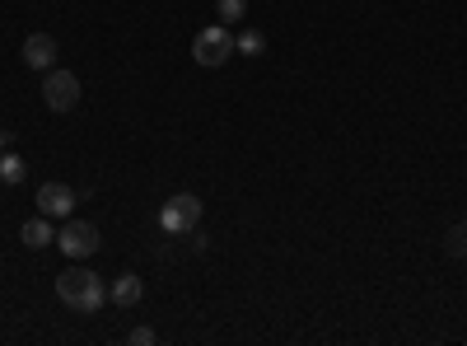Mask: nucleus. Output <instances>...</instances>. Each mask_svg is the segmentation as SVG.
Segmentation results:
<instances>
[{
    "instance_id": "1",
    "label": "nucleus",
    "mask_w": 467,
    "mask_h": 346,
    "mask_svg": "<svg viewBox=\"0 0 467 346\" xmlns=\"http://www.w3.org/2000/svg\"><path fill=\"white\" fill-rule=\"evenodd\" d=\"M57 299L75 314H99L103 299H108V286H103V277L89 272V267H66L57 277Z\"/></svg>"
},
{
    "instance_id": "2",
    "label": "nucleus",
    "mask_w": 467,
    "mask_h": 346,
    "mask_svg": "<svg viewBox=\"0 0 467 346\" xmlns=\"http://www.w3.org/2000/svg\"><path fill=\"white\" fill-rule=\"evenodd\" d=\"M197 220H202V197H197V192H178V197H169L164 211H160V229H164V235H192Z\"/></svg>"
},
{
    "instance_id": "3",
    "label": "nucleus",
    "mask_w": 467,
    "mask_h": 346,
    "mask_svg": "<svg viewBox=\"0 0 467 346\" xmlns=\"http://www.w3.org/2000/svg\"><path fill=\"white\" fill-rule=\"evenodd\" d=\"M192 57H197V66H206V70L224 66V61L234 57V33H229L224 24H211V28H202L197 37H192Z\"/></svg>"
},
{
    "instance_id": "4",
    "label": "nucleus",
    "mask_w": 467,
    "mask_h": 346,
    "mask_svg": "<svg viewBox=\"0 0 467 346\" xmlns=\"http://www.w3.org/2000/svg\"><path fill=\"white\" fill-rule=\"evenodd\" d=\"M57 244H61L66 257L80 262V257H94L103 239H99V225H89V220H66V229L57 235Z\"/></svg>"
},
{
    "instance_id": "5",
    "label": "nucleus",
    "mask_w": 467,
    "mask_h": 346,
    "mask_svg": "<svg viewBox=\"0 0 467 346\" xmlns=\"http://www.w3.org/2000/svg\"><path fill=\"white\" fill-rule=\"evenodd\" d=\"M43 103L52 112H70L75 103H80V80H75L70 70H47V80H43Z\"/></svg>"
},
{
    "instance_id": "6",
    "label": "nucleus",
    "mask_w": 467,
    "mask_h": 346,
    "mask_svg": "<svg viewBox=\"0 0 467 346\" xmlns=\"http://www.w3.org/2000/svg\"><path fill=\"white\" fill-rule=\"evenodd\" d=\"M75 211V192L66 183H43L37 187V215H70Z\"/></svg>"
},
{
    "instance_id": "7",
    "label": "nucleus",
    "mask_w": 467,
    "mask_h": 346,
    "mask_svg": "<svg viewBox=\"0 0 467 346\" xmlns=\"http://www.w3.org/2000/svg\"><path fill=\"white\" fill-rule=\"evenodd\" d=\"M24 66H33V70H52V66H57V37H52V33H33V37H24Z\"/></svg>"
},
{
    "instance_id": "8",
    "label": "nucleus",
    "mask_w": 467,
    "mask_h": 346,
    "mask_svg": "<svg viewBox=\"0 0 467 346\" xmlns=\"http://www.w3.org/2000/svg\"><path fill=\"white\" fill-rule=\"evenodd\" d=\"M108 295H112V304H122V309H131V304H140L145 299V286H140V277H131V272H122L112 286H108Z\"/></svg>"
},
{
    "instance_id": "9",
    "label": "nucleus",
    "mask_w": 467,
    "mask_h": 346,
    "mask_svg": "<svg viewBox=\"0 0 467 346\" xmlns=\"http://www.w3.org/2000/svg\"><path fill=\"white\" fill-rule=\"evenodd\" d=\"M19 239H24V248H47V244H57L52 215H37V220H28V225L19 229Z\"/></svg>"
},
{
    "instance_id": "10",
    "label": "nucleus",
    "mask_w": 467,
    "mask_h": 346,
    "mask_svg": "<svg viewBox=\"0 0 467 346\" xmlns=\"http://www.w3.org/2000/svg\"><path fill=\"white\" fill-rule=\"evenodd\" d=\"M24 173H28V164L19 160V155H0V183H24Z\"/></svg>"
},
{
    "instance_id": "11",
    "label": "nucleus",
    "mask_w": 467,
    "mask_h": 346,
    "mask_svg": "<svg viewBox=\"0 0 467 346\" xmlns=\"http://www.w3.org/2000/svg\"><path fill=\"white\" fill-rule=\"evenodd\" d=\"M262 47H266V37H262L257 28H248V33L234 37V52H244V57H262Z\"/></svg>"
},
{
    "instance_id": "12",
    "label": "nucleus",
    "mask_w": 467,
    "mask_h": 346,
    "mask_svg": "<svg viewBox=\"0 0 467 346\" xmlns=\"http://www.w3.org/2000/svg\"><path fill=\"white\" fill-rule=\"evenodd\" d=\"M444 248H449V257H462V262H467V220L453 225L449 235H444Z\"/></svg>"
},
{
    "instance_id": "13",
    "label": "nucleus",
    "mask_w": 467,
    "mask_h": 346,
    "mask_svg": "<svg viewBox=\"0 0 467 346\" xmlns=\"http://www.w3.org/2000/svg\"><path fill=\"white\" fill-rule=\"evenodd\" d=\"M244 10H248V0H215V15H220V24L229 28V24H239L244 19Z\"/></svg>"
},
{
    "instance_id": "14",
    "label": "nucleus",
    "mask_w": 467,
    "mask_h": 346,
    "mask_svg": "<svg viewBox=\"0 0 467 346\" xmlns=\"http://www.w3.org/2000/svg\"><path fill=\"white\" fill-rule=\"evenodd\" d=\"M127 341H131V346H154V341H160V332H154V328H131Z\"/></svg>"
},
{
    "instance_id": "15",
    "label": "nucleus",
    "mask_w": 467,
    "mask_h": 346,
    "mask_svg": "<svg viewBox=\"0 0 467 346\" xmlns=\"http://www.w3.org/2000/svg\"><path fill=\"white\" fill-rule=\"evenodd\" d=\"M0 155H5V127H0Z\"/></svg>"
}]
</instances>
